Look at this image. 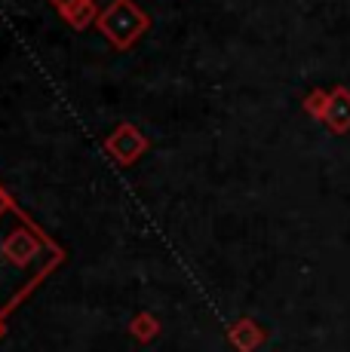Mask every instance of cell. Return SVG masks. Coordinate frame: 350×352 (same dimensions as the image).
Wrapping results in <instances>:
<instances>
[{"mask_svg": "<svg viewBox=\"0 0 350 352\" xmlns=\"http://www.w3.org/2000/svg\"><path fill=\"white\" fill-rule=\"evenodd\" d=\"M123 12H130L132 19H138V12L132 10V6L126 3V0H120V3H114L111 10H107V16H105V22H102V25H105V31L114 37V43H120V46H126L141 28H145V22H132V28H130V31H117V16H123ZM141 16H145V12H141ZM120 28H123V19H120Z\"/></svg>", "mask_w": 350, "mask_h": 352, "instance_id": "obj_1", "label": "cell"}]
</instances>
